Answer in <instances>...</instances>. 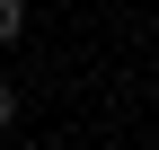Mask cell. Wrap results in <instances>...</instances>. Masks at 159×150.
Masks as SVG:
<instances>
[{"label": "cell", "mask_w": 159, "mask_h": 150, "mask_svg": "<svg viewBox=\"0 0 159 150\" xmlns=\"http://www.w3.org/2000/svg\"><path fill=\"white\" fill-rule=\"evenodd\" d=\"M27 44V0H0V53Z\"/></svg>", "instance_id": "cell-1"}, {"label": "cell", "mask_w": 159, "mask_h": 150, "mask_svg": "<svg viewBox=\"0 0 159 150\" xmlns=\"http://www.w3.org/2000/svg\"><path fill=\"white\" fill-rule=\"evenodd\" d=\"M9 124H18V88L0 80V133H9Z\"/></svg>", "instance_id": "cell-2"}]
</instances>
